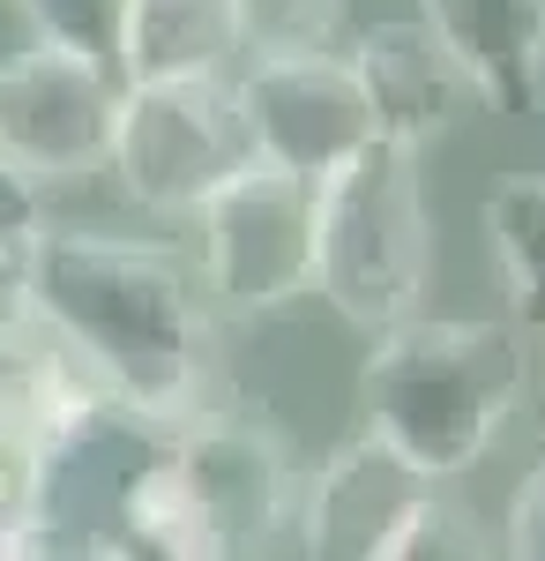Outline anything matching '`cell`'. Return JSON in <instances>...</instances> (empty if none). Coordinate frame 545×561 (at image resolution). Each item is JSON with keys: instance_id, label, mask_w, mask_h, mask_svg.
<instances>
[{"instance_id": "obj_3", "label": "cell", "mask_w": 545, "mask_h": 561, "mask_svg": "<svg viewBox=\"0 0 545 561\" xmlns=\"http://www.w3.org/2000/svg\"><path fill=\"white\" fill-rule=\"evenodd\" d=\"M426 277H433V210L419 150L374 135L314 180V293L351 330L374 337L419 307Z\"/></svg>"}, {"instance_id": "obj_2", "label": "cell", "mask_w": 545, "mask_h": 561, "mask_svg": "<svg viewBox=\"0 0 545 561\" xmlns=\"http://www.w3.org/2000/svg\"><path fill=\"white\" fill-rule=\"evenodd\" d=\"M523 382L531 352L515 322H441L411 307L404 322L374 330L359 367V412L426 479H456L501 442Z\"/></svg>"}, {"instance_id": "obj_12", "label": "cell", "mask_w": 545, "mask_h": 561, "mask_svg": "<svg viewBox=\"0 0 545 561\" xmlns=\"http://www.w3.org/2000/svg\"><path fill=\"white\" fill-rule=\"evenodd\" d=\"M254 38V0H127L120 15V83L142 76H210Z\"/></svg>"}, {"instance_id": "obj_9", "label": "cell", "mask_w": 545, "mask_h": 561, "mask_svg": "<svg viewBox=\"0 0 545 561\" xmlns=\"http://www.w3.org/2000/svg\"><path fill=\"white\" fill-rule=\"evenodd\" d=\"M426 486L433 479L404 449H389L374 427L351 434L344 449L322 457V472H299V547L322 561H389V539Z\"/></svg>"}, {"instance_id": "obj_14", "label": "cell", "mask_w": 545, "mask_h": 561, "mask_svg": "<svg viewBox=\"0 0 545 561\" xmlns=\"http://www.w3.org/2000/svg\"><path fill=\"white\" fill-rule=\"evenodd\" d=\"M486 248L508 277L515 322L545 330V173H508L486 195Z\"/></svg>"}, {"instance_id": "obj_6", "label": "cell", "mask_w": 545, "mask_h": 561, "mask_svg": "<svg viewBox=\"0 0 545 561\" xmlns=\"http://www.w3.org/2000/svg\"><path fill=\"white\" fill-rule=\"evenodd\" d=\"M113 113H120V68L76 45L31 38L0 60V158H15L38 187L105 173Z\"/></svg>"}, {"instance_id": "obj_4", "label": "cell", "mask_w": 545, "mask_h": 561, "mask_svg": "<svg viewBox=\"0 0 545 561\" xmlns=\"http://www.w3.org/2000/svg\"><path fill=\"white\" fill-rule=\"evenodd\" d=\"M254 165V128L240 105V76H142L120 83L105 173L150 217H195L224 180Z\"/></svg>"}, {"instance_id": "obj_13", "label": "cell", "mask_w": 545, "mask_h": 561, "mask_svg": "<svg viewBox=\"0 0 545 561\" xmlns=\"http://www.w3.org/2000/svg\"><path fill=\"white\" fill-rule=\"evenodd\" d=\"M113 554H142V561H224L217 524L195 494V479L179 472L172 434H150V449L120 472L113 494Z\"/></svg>"}, {"instance_id": "obj_10", "label": "cell", "mask_w": 545, "mask_h": 561, "mask_svg": "<svg viewBox=\"0 0 545 561\" xmlns=\"http://www.w3.org/2000/svg\"><path fill=\"white\" fill-rule=\"evenodd\" d=\"M351 68H359V83H367L374 128L389 135V142H404V150H419V158L441 135H456V121L478 105L471 83H463V68L449 60V45L433 38L419 15H411V23H374V31H359Z\"/></svg>"}, {"instance_id": "obj_17", "label": "cell", "mask_w": 545, "mask_h": 561, "mask_svg": "<svg viewBox=\"0 0 545 561\" xmlns=\"http://www.w3.org/2000/svg\"><path fill=\"white\" fill-rule=\"evenodd\" d=\"M23 15H31V31L53 45H76L90 60H120V15L127 0H23Z\"/></svg>"}, {"instance_id": "obj_8", "label": "cell", "mask_w": 545, "mask_h": 561, "mask_svg": "<svg viewBox=\"0 0 545 561\" xmlns=\"http://www.w3.org/2000/svg\"><path fill=\"white\" fill-rule=\"evenodd\" d=\"M172 457H179V472L195 479L224 554H262L269 531L292 524L299 465L277 427H262V420L224 404V412H202V420L172 427Z\"/></svg>"}, {"instance_id": "obj_20", "label": "cell", "mask_w": 545, "mask_h": 561, "mask_svg": "<svg viewBox=\"0 0 545 561\" xmlns=\"http://www.w3.org/2000/svg\"><path fill=\"white\" fill-rule=\"evenodd\" d=\"M15 314H23V300H0V367H8V337H15Z\"/></svg>"}, {"instance_id": "obj_15", "label": "cell", "mask_w": 545, "mask_h": 561, "mask_svg": "<svg viewBox=\"0 0 545 561\" xmlns=\"http://www.w3.org/2000/svg\"><path fill=\"white\" fill-rule=\"evenodd\" d=\"M486 561V554H501V531L478 517L471 502H456L449 494V479H433L419 502L404 510V524H396V539H389V561Z\"/></svg>"}, {"instance_id": "obj_7", "label": "cell", "mask_w": 545, "mask_h": 561, "mask_svg": "<svg viewBox=\"0 0 545 561\" xmlns=\"http://www.w3.org/2000/svg\"><path fill=\"white\" fill-rule=\"evenodd\" d=\"M240 105H247V128H254V158L306 180H322L359 142L381 135L351 53H329L314 38L262 45L240 76Z\"/></svg>"}, {"instance_id": "obj_18", "label": "cell", "mask_w": 545, "mask_h": 561, "mask_svg": "<svg viewBox=\"0 0 545 561\" xmlns=\"http://www.w3.org/2000/svg\"><path fill=\"white\" fill-rule=\"evenodd\" d=\"M501 554L545 561V465L523 479V486H515V502H508V517H501Z\"/></svg>"}, {"instance_id": "obj_1", "label": "cell", "mask_w": 545, "mask_h": 561, "mask_svg": "<svg viewBox=\"0 0 545 561\" xmlns=\"http://www.w3.org/2000/svg\"><path fill=\"white\" fill-rule=\"evenodd\" d=\"M15 293L45 330L68 337V352L105 382L127 420L172 434L202 412H224L210 307L165 248L68 232L38 217L15 248Z\"/></svg>"}, {"instance_id": "obj_5", "label": "cell", "mask_w": 545, "mask_h": 561, "mask_svg": "<svg viewBox=\"0 0 545 561\" xmlns=\"http://www.w3.org/2000/svg\"><path fill=\"white\" fill-rule=\"evenodd\" d=\"M202 225V293L224 314H277L314 293V180L262 165L224 180L195 210Z\"/></svg>"}, {"instance_id": "obj_16", "label": "cell", "mask_w": 545, "mask_h": 561, "mask_svg": "<svg viewBox=\"0 0 545 561\" xmlns=\"http://www.w3.org/2000/svg\"><path fill=\"white\" fill-rule=\"evenodd\" d=\"M45 449L31 434L0 427V561H31L38 554V531H45Z\"/></svg>"}, {"instance_id": "obj_19", "label": "cell", "mask_w": 545, "mask_h": 561, "mask_svg": "<svg viewBox=\"0 0 545 561\" xmlns=\"http://www.w3.org/2000/svg\"><path fill=\"white\" fill-rule=\"evenodd\" d=\"M45 217V187L15 158H0V240H15V232H31Z\"/></svg>"}, {"instance_id": "obj_11", "label": "cell", "mask_w": 545, "mask_h": 561, "mask_svg": "<svg viewBox=\"0 0 545 561\" xmlns=\"http://www.w3.org/2000/svg\"><path fill=\"white\" fill-rule=\"evenodd\" d=\"M419 23L449 45V60L486 113H538L545 0H419Z\"/></svg>"}]
</instances>
